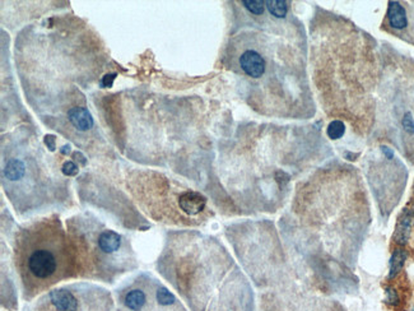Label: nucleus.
<instances>
[{"instance_id":"f257e3e1","label":"nucleus","mask_w":414,"mask_h":311,"mask_svg":"<svg viewBox=\"0 0 414 311\" xmlns=\"http://www.w3.org/2000/svg\"><path fill=\"white\" fill-rule=\"evenodd\" d=\"M14 263L26 300L78 273L69 235L55 216L35 221L18 231Z\"/></svg>"},{"instance_id":"f03ea898","label":"nucleus","mask_w":414,"mask_h":311,"mask_svg":"<svg viewBox=\"0 0 414 311\" xmlns=\"http://www.w3.org/2000/svg\"><path fill=\"white\" fill-rule=\"evenodd\" d=\"M69 239L83 277L112 283L121 274L136 268L130 242L96 218H72Z\"/></svg>"},{"instance_id":"7ed1b4c3","label":"nucleus","mask_w":414,"mask_h":311,"mask_svg":"<svg viewBox=\"0 0 414 311\" xmlns=\"http://www.w3.org/2000/svg\"><path fill=\"white\" fill-rule=\"evenodd\" d=\"M379 120L387 139L414 163V62L386 63L380 84Z\"/></svg>"},{"instance_id":"20e7f679","label":"nucleus","mask_w":414,"mask_h":311,"mask_svg":"<svg viewBox=\"0 0 414 311\" xmlns=\"http://www.w3.org/2000/svg\"><path fill=\"white\" fill-rule=\"evenodd\" d=\"M44 158L31 139H12L3 148V186L17 209L36 210L47 200L54 181L47 178Z\"/></svg>"},{"instance_id":"39448f33","label":"nucleus","mask_w":414,"mask_h":311,"mask_svg":"<svg viewBox=\"0 0 414 311\" xmlns=\"http://www.w3.org/2000/svg\"><path fill=\"white\" fill-rule=\"evenodd\" d=\"M382 28L414 46V2H389Z\"/></svg>"},{"instance_id":"423d86ee","label":"nucleus","mask_w":414,"mask_h":311,"mask_svg":"<svg viewBox=\"0 0 414 311\" xmlns=\"http://www.w3.org/2000/svg\"><path fill=\"white\" fill-rule=\"evenodd\" d=\"M268 51L258 42H245L241 50L237 52L236 64L245 77L260 81L268 73L271 67V60L269 59Z\"/></svg>"},{"instance_id":"0eeeda50","label":"nucleus","mask_w":414,"mask_h":311,"mask_svg":"<svg viewBox=\"0 0 414 311\" xmlns=\"http://www.w3.org/2000/svg\"><path fill=\"white\" fill-rule=\"evenodd\" d=\"M205 198L196 191H186L180 197L179 204L183 212L189 216H195L202 212L205 207Z\"/></svg>"},{"instance_id":"6e6552de","label":"nucleus","mask_w":414,"mask_h":311,"mask_svg":"<svg viewBox=\"0 0 414 311\" xmlns=\"http://www.w3.org/2000/svg\"><path fill=\"white\" fill-rule=\"evenodd\" d=\"M412 213L410 210H404L398 223L397 232H395V241L400 245L407 244L410 235V225H412Z\"/></svg>"},{"instance_id":"1a4fd4ad","label":"nucleus","mask_w":414,"mask_h":311,"mask_svg":"<svg viewBox=\"0 0 414 311\" xmlns=\"http://www.w3.org/2000/svg\"><path fill=\"white\" fill-rule=\"evenodd\" d=\"M405 260H407V252H405L403 249L395 250L394 254H392V257H391V259H390L389 278H394V277H397V274L402 270L403 267H404Z\"/></svg>"},{"instance_id":"9d476101","label":"nucleus","mask_w":414,"mask_h":311,"mask_svg":"<svg viewBox=\"0 0 414 311\" xmlns=\"http://www.w3.org/2000/svg\"><path fill=\"white\" fill-rule=\"evenodd\" d=\"M266 8H268L269 13L270 15H273L274 18H284L288 13V5H287V2H283V0H268L265 2Z\"/></svg>"},{"instance_id":"9b49d317","label":"nucleus","mask_w":414,"mask_h":311,"mask_svg":"<svg viewBox=\"0 0 414 311\" xmlns=\"http://www.w3.org/2000/svg\"><path fill=\"white\" fill-rule=\"evenodd\" d=\"M326 133H328V137L330 139H339L344 135L345 133V125L343 121L340 120H334L331 121L328 125V129H326Z\"/></svg>"},{"instance_id":"f8f14e48","label":"nucleus","mask_w":414,"mask_h":311,"mask_svg":"<svg viewBox=\"0 0 414 311\" xmlns=\"http://www.w3.org/2000/svg\"><path fill=\"white\" fill-rule=\"evenodd\" d=\"M242 5L251 13L252 15H263L265 12V2L260 0H244Z\"/></svg>"},{"instance_id":"ddd939ff","label":"nucleus","mask_w":414,"mask_h":311,"mask_svg":"<svg viewBox=\"0 0 414 311\" xmlns=\"http://www.w3.org/2000/svg\"><path fill=\"white\" fill-rule=\"evenodd\" d=\"M386 301L390 305H398L399 304V297H398L397 291L394 288H386Z\"/></svg>"},{"instance_id":"4468645a","label":"nucleus","mask_w":414,"mask_h":311,"mask_svg":"<svg viewBox=\"0 0 414 311\" xmlns=\"http://www.w3.org/2000/svg\"><path fill=\"white\" fill-rule=\"evenodd\" d=\"M410 213H412V218H413V221H414V207H413V209L410 210Z\"/></svg>"},{"instance_id":"2eb2a0df","label":"nucleus","mask_w":414,"mask_h":311,"mask_svg":"<svg viewBox=\"0 0 414 311\" xmlns=\"http://www.w3.org/2000/svg\"><path fill=\"white\" fill-rule=\"evenodd\" d=\"M413 311H414V309H413Z\"/></svg>"}]
</instances>
